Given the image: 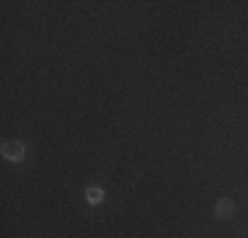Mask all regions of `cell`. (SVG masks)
Returning <instances> with one entry per match:
<instances>
[{
	"label": "cell",
	"mask_w": 248,
	"mask_h": 238,
	"mask_svg": "<svg viewBox=\"0 0 248 238\" xmlns=\"http://www.w3.org/2000/svg\"><path fill=\"white\" fill-rule=\"evenodd\" d=\"M0 153H3L8 162H21V159L27 156V148L21 140H5L3 148H0Z\"/></svg>",
	"instance_id": "cell-1"
},
{
	"label": "cell",
	"mask_w": 248,
	"mask_h": 238,
	"mask_svg": "<svg viewBox=\"0 0 248 238\" xmlns=\"http://www.w3.org/2000/svg\"><path fill=\"white\" fill-rule=\"evenodd\" d=\"M214 214H217V220H232L235 217V204L230 199H219L214 206Z\"/></svg>",
	"instance_id": "cell-2"
},
{
	"label": "cell",
	"mask_w": 248,
	"mask_h": 238,
	"mask_svg": "<svg viewBox=\"0 0 248 238\" xmlns=\"http://www.w3.org/2000/svg\"><path fill=\"white\" fill-rule=\"evenodd\" d=\"M85 199H87V204H100V201H103V190L100 188H87Z\"/></svg>",
	"instance_id": "cell-3"
}]
</instances>
